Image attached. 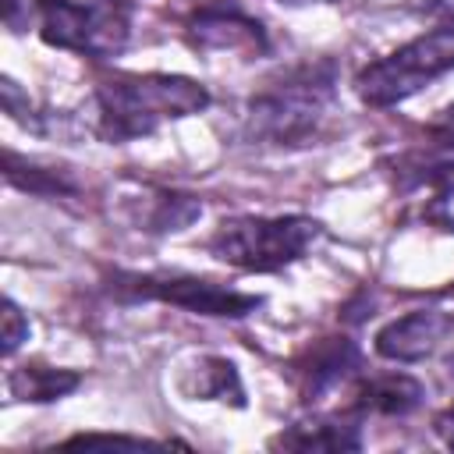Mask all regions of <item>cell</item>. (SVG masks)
<instances>
[{
  "instance_id": "6da1fadb",
  "label": "cell",
  "mask_w": 454,
  "mask_h": 454,
  "mask_svg": "<svg viewBox=\"0 0 454 454\" xmlns=\"http://www.w3.org/2000/svg\"><path fill=\"white\" fill-rule=\"evenodd\" d=\"M340 67L333 57L301 60L266 78L241 106V135L252 145L301 149L316 142L337 106Z\"/></svg>"
},
{
  "instance_id": "7a4b0ae2",
  "label": "cell",
  "mask_w": 454,
  "mask_h": 454,
  "mask_svg": "<svg viewBox=\"0 0 454 454\" xmlns=\"http://www.w3.org/2000/svg\"><path fill=\"white\" fill-rule=\"evenodd\" d=\"M209 106V89L188 74L114 71L92 82V131L121 145L153 135L163 121H181Z\"/></svg>"
},
{
  "instance_id": "3957f363",
  "label": "cell",
  "mask_w": 454,
  "mask_h": 454,
  "mask_svg": "<svg viewBox=\"0 0 454 454\" xmlns=\"http://www.w3.org/2000/svg\"><path fill=\"white\" fill-rule=\"evenodd\" d=\"M323 238V223L305 213L284 216H227L213 227L206 252L245 273H277L298 259Z\"/></svg>"
},
{
  "instance_id": "277c9868",
  "label": "cell",
  "mask_w": 454,
  "mask_h": 454,
  "mask_svg": "<svg viewBox=\"0 0 454 454\" xmlns=\"http://www.w3.org/2000/svg\"><path fill=\"white\" fill-rule=\"evenodd\" d=\"M450 71H454V28L436 25L429 32L401 43L397 50L369 60L355 74L351 89L362 106L387 110V106H397V103L419 96L426 85H433L436 78H443Z\"/></svg>"
},
{
  "instance_id": "5b68a950",
  "label": "cell",
  "mask_w": 454,
  "mask_h": 454,
  "mask_svg": "<svg viewBox=\"0 0 454 454\" xmlns=\"http://www.w3.org/2000/svg\"><path fill=\"white\" fill-rule=\"evenodd\" d=\"M32 21L46 46L92 60L124 53L131 39V7L96 0H32Z\"/></svg>"
},
{
  "instance_id": "8992f818",
  "label": "cell",
  "mask_w": 454,
  "mask_h": 454,
  "mask_svg": "<svg viewBox=\"0 0 454 454\" xmlns=\"http://www.w3.org/2000/svg\"><path fill=\"white\" fill-rule=\"evenodd\" d=\"M106 291L121 301H163L195 316H216V319H245L252 316L266 298L252 291H238L220 280L192 277V273H106Z\"/></svg>"
},
{
  "instance_id": "52a82bcc",
  "label": "cell",
  "mask_w": 454,
  "mask_h": 454,
  "mask_svg": "<svg viewBox=\"0 0 454 454\" xmlns=\"http://www.w3.org/2000/svg\"><path fill=\"white\" fill-rule=\"evenodd\" d=\"M181 35L192 50L202 53L262 57L270 50L266 25L248 14L241 0H199L181 21Z\"/></svg>"
},
{
  "instance_id": "ba28073f",
  "label": "cell",
  "mask_w": 454,
  "mask_h": 454,
  "mask_svg": "<svg viewBox=\"0 0 454 454\" xmlns=\"http://www.w3.org/2000/svg\"><path fill=\"white\" fill-rule=\"evenodd\" d=\"M383 177L394 184L397 195H429L426 220H440V231H454L447 216V199L454 195V149L440 142H426L404 153L380 160Z\"/></svg>"
},
{
  "instance_id": "9c48e42d",
  "label": "cell",
  "mask_w": 454,
  "mask_h": 454,
  "mask_svg": "<svg viewBox=\"0 0 454 454\" xmlns=\"http://www.w3.org/2000/svg\"><path fill=\"white\" fill-rule=\"evenodd\" d=\"M287 376H291L298 401L305 408H312L323 397H330L333 390H340L362 376V348L344 333L319 337L291 358Z\"/></svg>"
},
{
  "instance_id": "30bf717a",
  "label": "cell",
  "mask_w": 454,
  "mask_h": 454,
  "mask_svg": "<svg viewBox=\"0 0 454 454\" xmlns=\"http://www.w3.org/2000/svg\"><path fill=\"white\" fill-rule=\"evenodd\" d=\"M121 216L142 234H181L202 216V202L192 192L167 188V184H128L121 192Z\"/></svg>"
},
{
  "instance_id": "8fae6325",
  "label": "cell",
  "mask_w": 454,
  "mask_h": 454,
  "mask_svg": "<svg viewBox=\"0 0 454 454\" xmlns=\"http://www.w3.org/2000/svg\"><path fill=\"white\" fill-rule=\"evenodd\" d=\"M454 316L447 309H411L390 323H383L372 337V351L387 362H422L429 355H436V348L447 340Z\"/></svg>"
},
{
  "instance_id": "7c38bea8",
  "label": "cell",
  "mask_w": 454,
  "mask_h": 454,
  "mask_svg": "<svg viewBox=\"0 0 454 454\" xmlns=\"http://www.w3.org/2000/svg\"><path fill=\"white\" fill-rule=\"evenodd\" d=\"M270 450H330V454H344V450H362V415L355 408L344 411H316L287 429H280L270 443Z\"/></svg>"
},
{
  "instance_id": "4fadbf2b",
  "label": "cell",
  "mask_w": 454,
  "mask_h": 454,
  "mask_svg": "<svg viewBox=\"0 0 454 454\" xmlns=\"http://www.w3.org/2000/svg\"><path fill=\"white\" fill-rule=\"evenodd\" d=\"M426 401V387L408 376V372H376V376H358L351 387L348 408H355L362 419L365 415H383V419H404Z\"/></svg>"
},
{
  "instance_id": "5bb4252c",
  "label": "cell",
  "mask_w": 454,
  "mask_h": 454,
  "mask_svg": "<svg viewBox=\"0 0 454 454\" xmlns=\"http://www.w3.org/2000/svg\"><path fill=\"white\" fill-rule=\"evenodd\" d=\"M177 390L188 401H220V404H231V408H245L248 404L241 372L223 355L192 358V365L181 369V376H177Z\"/></svg>"
},
{
  "instance_id": "9a60e30c",
  "label": "cell",
  "mask_w": 454,
  "mask_h": 454,
  "mask_svg": "<svg viewBox=\"0 0 454 454\" xmlns=\"http://www.w3.org/2000/svg\"><path fill=\"white\" fill-rule=\"evenodd\" d=\"M4 181L35 199H78L82 195V181L74 177L71 167L28 160L14 149H4Z\"/></svg>"
},
{
  "instance_id": "2e32d148",
  "label": "cell",
  "mask_w": 454,
  "mask_h": 454,
  "mask_svg": "<svg viewBox=\"0 0 454 454\" xmlns=\"http://www.w3.org/2000/svg\"><path fill=\"white\" fill-rule=\"evenodd\" d=\"M82 387V372L78 369H64V365H46V362H21L7 372V394L11 401H25V404H50L60 401L67 394H74Z\"/></svg>"
},
{
  "instance_id": "e0dca14e",
  "label": "cell",
  "mask_w": 454,
  "mask_h": 454,
  "mask_svg": "<svg viewBox=\"0 0 454 454\" xmlns=\"http://www.w3.org/2000/svg\"><path fill=\"white\" fill-rule=\"evenodd\" d=\"M0 103H4V114H7L14 124H21V128L32 131V135H46V117H50V114H43V110L28 99V92H25L11 74L0 78Z\"/></svg>"
},
{
  "instance_id": "ac0fdd59",
  "label": "cell",
  "mask_w": 454,
  "mask_h": 454,
  "mask_svg": "<svg viewBox=\"0 0 454 454\" xmlns=\"http://www.w3.org/2000/svg\"><path fill=\"white\" fill-rule=\"evenodd\" d=\"M4 358H11L25 340H28V333H32V323H28V316L21 312V305L14 301V298H4Z\"/></svg>"
},
{
  "instance_id": "d6986e66",
  "label": "cell",
  "mask_w": 454,
  "mask_h": 454,
  "mask_svg": "<svg viewBox=\"0 0 454 454\" xmlns=\"http://www.w3.org/2000/svg\"><path fill=\"white\" fill-rule=\"evenodd\" d=\"M64 443L67 447H156V440L128 436V433H74Z\"/></svg>"
},
{
  "instance_id": "ffe728a7",
  "label": "cell",
  "mask_w": 454,
  "mask_h": 454,
  "mask_svg": "<svg viewBox=\"0 0 454 454\" xmlns=\"http://www.w3.org/2000/svg\"><path fill=\"white\" fill-rule=\"evenodd\" d=\"M419 14L433 18L436 25L454 28V0H422V4H419Z\"/></svg>"
},
{
  "instance_id": "44dd1931",
  "label": "cell",
  "mask_w": 454,
  "mask_h": 454,
  "mask_svg": "<svg viewBox=\"0 0 454 454\" xmlns=\"http://www.w3.org/2000/svg\"><path fill=\"white\" fill-rule=\"evenodd\" d=\"M433 433H436V440H440L447 450H454V404H447L443 411L433 415Z\"/></svg>"
},
{
  "instance_id": "7402d4cb",
  "label": "cell",
  "mask_w": 454,
  "mask_h": 454,
  "mask_svg": "<svg viewBox=\"0 0 454 454\" xmlns=\"http://www.w3.org/2000/svg\"><path fill=\"white\" fill-rule=\"evenodd\" d=\"M429 138L440 142V145H450V149H454V106H447V110L429 124Z\"/></svg>"
},
{
  "instance_id": "603a6c76",
  "label": "cell",
  "mask_w": 454,
  "mask_h": 454,
  "mask_svg": "<svg viewBox=\"0 0 454 454\" xmlns=\"http://www.w3.org/2000/svg\"><path fill=\"white\" fill-rule=\"evenodd\" d=\"M440 369H443V380L454 387V337H450V348L443 351V362H440Z\"/></svg>"
},
{
  "instance_id": "cb8c5ba5",
  "label": "cell",
  "mask_w": 454,
  "mask_h": 454,
  "mask_svg": "<svg viewBox=\"0 0 454 454\" xmlns=\"http://www.w3.org/2000/svg\"><path fill=\"white\" fill-rule=\"evenodd\" d=\"M96 4H121V7H131L135 0H96Z\"/></svg>"
},
{
  "instance_id": "d4e9b609",
  "label": "cell",
  "mask_w": 454,
  "mask_h": 454,
  "mask_svg": "<svg viewBox=\"0 0 454 454\" xmlns=\"http://www.w3.org/2000/svg\"><path fill=\"white\" fill-rule=\"evenodd\" d=\"M280 4H312V0H280ZM323 4H333V0H323Z\"/></svg>"
},
{
  "instance_id": "484cf974",
  "label": "cell",
  "mask_w": 454,
  "mask_h": 454,
  "mask_svg": "<svg viewBox=\"0 0 454 454\" xmlns=\"http://www.w3.org/2000/svg\"><path fill=\"white\" fill-rule=\"evenodd\" d=\"M443 298H447V301H450V316H454V287H450V291H447V294H443Z\"/></svg>"
}]
</instances>
